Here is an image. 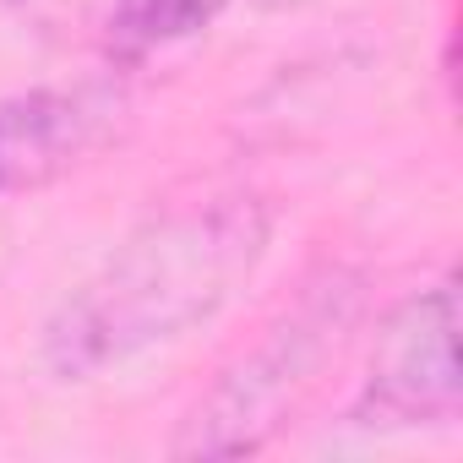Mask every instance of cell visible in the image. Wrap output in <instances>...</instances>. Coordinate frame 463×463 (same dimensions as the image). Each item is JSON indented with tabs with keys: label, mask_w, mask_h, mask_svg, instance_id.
<instances>
[{
	"label": "cell",
	"mask_w": 463,
	"mask_h": 463,
	"mask_svg": "<svg viewBox=\"0 0 463 463\" xmlns=\"http://www.w3.org/2000/svg\"><path fill=\"white\" fill-rule=\"evenodd\" d=\"M273 246V207L257 191H213L142 218L50 311L39 365L93 382L218 322Z\"/></svg>",
	"instance_id": "1"
},
{
	"label": "cell",
	"mask_w": 463,
	"mask_h": 463,
	"mask_svg": "<svg viewBox=\"0 0 463 463\" xmlns=\"http://www.w3.org/2000/svg\"><path fill=\"white\" fill-rule=\"evenodd\" d=\"M365 311V273L322 262L300 295L218 371V382L185 409L169 452L175 458H251L262 452L338 360L344 338Z\"/></svg>",
	"instance_id": "2"
},
{
	"label": "cell",
	"mask_w": 463,
	"mask_h": 463,
	"mask_svg": "<svg viewBox=\"0 0 463 463\" xmlns=\"http://www.w3.org/2000/svg\"><path fill=\"white\" fill-rule=\"evenodd\" d=\"M463 409V376H458V279L441 273L436 284L403 295L365 360V382L349 403L354 430H425L452 425Z\"/></svg>",
	"instance_id": "3"
},
{
	"label": "cell",
	"mask_w": 463,
	"mask_h": 463,
	"mask_svg": "<svg viewBox=\"0 0 463 463\" xmlns=\"http://www.w3.org/2000/svg\"><path fill=\"white\" fill-rule=\"evenodd\" d=\"M131 99L115 77L39 82L0 99V196H33L77 175L126 126Z\"/></svg>",
	"instance_id": "4"
},
{
	"label": "cell",
	"mask_w": 463,
	"mask_h": 463,
	"mask_svg": "<svg viewBox=\"0 0 463 463\" xmlns=\"http://www.w3.org/2000/svg\"><path fill=\"white\" fill-rule=\"evenodd\" d=\"M241 0H115L109 6V50L120 61H142L207 33Z\"/></svg>",
	"instance_id": "5"
},
{
	"label": "cell",
	"mask_w": 463,
	"mask_h": 463,
	"mask_svg": "<svg viewBox=\"0 0 463 463\" xmlns=\"http://www.w3.org/2000/svg\"><path fill=\"white\" fill-rule=\"evenodd\" d=\"M0 6H23V0H0Z\"/></svg>",
	"instance_id": "6"
}]
</instances>
